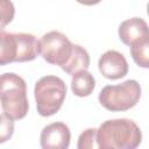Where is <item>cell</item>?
Masks as SVG:
<instances>
[{
	"label": "cell",
	"mask_w": 149,
	"mask_h": 149,
	"mask_svg": "<svg viewBox=\"0 0 149 149\" xmlns=\"http://www.w3.org/2000/svg\"><path fill=\"white\" fill-rule=\"evenodd\" d=\"M142 141L140 127L130 119L104 121L97 129V144L102 149H135Z\"/></svg>",
	"instance_id": "obj_1"
},
{
	"label": "cell",
	"mask_w": 149,
	"mask_h": 149,
	"mask_svg": "<svg viewBox=\"0 0 149 149\" xmlns=\"http://www.w3.org/2000/svg\"><path fill=\"white\" fill-rule=\"evenodd\" d=\"M0 102L3 113L13 120H21L28 114L27 84L22 77L14 72L0 74Z\"/></svg>",
	"instance_id": "obj_2"
},
{
	"label": "cell",
	"mask_w": 149,
	"mask_h": 149,
	"mask_svg": "<svg viewBox=\"0 0 149 149\" xmlns=\"http://www.w3.org/2000/svg\"><path fill=\"white\" fill-rule=\"evenodd\" d=\"M36 108L41 116L48 118L55 115L66 97V85L64 80L57 76H44L40 78L34 88Z\"/></svg>",
	"instance_id": "obj_3"
},
{
	"label": "cell",
	"mask_w": 149,
	"mask_h": 149,
	"mask_svg": "<svg viewBox=\"0 0 149 149\" xmlns=\"http://www.w3.org/2000/svg\"><path fill=\"white\" fill-rule=\"evenodd\" d=\"M141 86L137 80L128 79L118 85H106L99 93L100 105L111 112H126L139 102Z\"/></svg>",
	"instance_id": "obj_4"
},
{
	"label": "cell",
	"mask_w": 149,
	"mask_h": 149,
	"mask_svg": "<svg viewBox=\"0 0 149 149\" xmlns=\"http://www.w3.org/2000/svg\"><path fill=\"white\" fill-rule=\"evenodd\" d=\"M72 51L73 44L58 30L48 31L40 40V54L49 64L63 68L69 62Z\"/></svg>",
	"instance_id": "obj_5"
},
{
	"label": "cell",
	"mask_w": 149,
	"mask_h": 149,
	"mask_svg": "<svg viewBox=\"0 0 149 149\" xmlns=\"http://www.w3.org/2000/svg\"><path fill=\"white\" fill-rule=\"evenodd\" d=\"M71 132L64 122L47 125L40 135V144L43 149H66L70 146Z\"/></svg>",
	"instance_id": "obj_6"
},
{
	"label": "cell",
	"mask_w": 149,
	"mask_h": 149,
	"mask_svg": "<svg viewBox=\"0 0 149 149\" xmlns=\"http://www.w3.org/2000/svg\"><path fill=\"white\" fill-rule=\"evenodd\" d=\"M100 73L111 80L123 78L128 73V63L125 56L116 50H107L104 52L98 62Z\"/></svg>",
	"instance_id": "obj_7"
},
{
	"label": "cell",
	"mask_w": 149,
	"mask_h": 149,
	"mask_svg": "<svg viewBox=\"0 0 149 149\" xmlns=\"http://www.w3.org/2000/svg\"><path fill=\"white\" fill-rule=\"evenodd\" d=\"M118 34L123 44L132 45L143 38L149 37L148 24L141 17H130L120 23Z\"/></svg>",
	"instance_id": "obj_8"
},
{
	"label": "cell",
	"mask_w": 149,
	"mask_h": 149,
	"mask_svg": "<svg viewBox=\"0 0 149 149\" xmlns=\"http://www.w3.org/2000/svg\"><path fill=\"white\" fill-rule=\"evenodd\" d=\"M19 52L16 62H31L40 55V41L33 35L27 33H17Z\"/></svg>",
	"instance_id": "obj_9"
},
{
	"label": "cell",
	"mask_w": 149,
	"mask_h": 149,
	"mask_svg": "<svg viewBox=\"0 0 149 149\" xmlns=\"http://www.w3.org/2000/svg\"><path fill=\"white\" fill-rule=\"evenodd\" d=\"M17 52L19 45L16 34L0 29V66L16 62Z\"/></svg>",
	"instance_id": "obj_10"
},
{
	"label": "cell",
	"mask_w": 149,
	"mask_h": 149,
	"mask_svg": "<svg viewBox=\"0 0 149 149\" xmlns=\"http://www.w3.org/2000/svg\"><path fill=\"white\" fill-rule=\"evenodd\" d=\"M95 87V79L87 70H81L72 74L71 91L74 95L84 98L88 97Z\"/></svg>",
	"instance_id": "obj_11"
},
{
	"label": "cell",
	"mask_w": 149,
	"mask_h": 149,
	"mask_svg": "<svg viewBox=\"0 0 149 149\" xmlns=\"http://www.w3.org/2000/svg\"><path fill=\"white\" fill-rule=\"evenodd\" d=\"M90 66V55L85 48L79 44H73V51L69 62L61 68L68 74H74L78 71L87 70Z\"/></svg>",
	"instance_id": "obj_12"
},
{
	"label": "cell",
	"mask_w": 149,
	"mask_h": 149,
	"mask_svg": "<svg viewBox=\"0 0 149 149\" xmlns=\"http://www.w3.org/2000/svg\"><path fill=\"white\" fill-rule=\"evenodd\" d=\"M130 48V55L134 59V62L136 63V65L143 68V69H148L149 68V37L143 38L132 45H129Z\"/></svg>",
	"instance_id": "obj_13"
},
{
	"label": "cell",
	"mask_w": 149,
	"mask_h": 149,
	"mask_svg": "<svg viewBox=\"0 0 149 149\" xmlns=\"http://www.w3.org/2000/svg\"><path fill=\"white\" fill-rule=\"evenodd\" d=\"M15 15V7L12 0H0V29L8 26Z\"/></svg>",
	"instance_id": "obj_14"
},
{
	"label": "cell",
	"mask_w": 149,
	"mask_h": 149,
	"mask_svg": "<svg viewBox=\"0 0 149 149\" xmlns=\"http://www.w3.org/2000/svg\"><path fill=\"white\" fill-rule=\"evenodd\" d=\"M77 148L78 149L98 148V144H97V129L95 128H87L86 130H84L78 137Z\"/></svg>",
	"instance_id": "obj_15"
},
{
	"label": "cell",
	"mask_w": 149,
	"mask_h": 149,
	"mask_svg": "<svg viewBox=\"0 0 149 149\" xmlns=\"http://www.w3.org/2000/svg\"><path fill=\"white\" fill-rule=\"evenodd\" d=\"M14 134V120L5 113L0 114V143H5L12 139Z\"/></svg>",
	"instance_id": "obj_16"
},
{
	"label": "cell",
	"mask_w": 149,
	"mask_h": 149,
	"mask_svg": "<svg viewBox=\"0 0 149 149\" xmlns=\"http://www.w3.org/2000/svg\"><path fill=\"white\" fill-rule=\"evenodd\" d=\"M78 3H81V5H85V6H93V5H97L99 3L101 0H76Z\"/></svg>",
	"instance_id": "obj_17"
}]
</instances>
